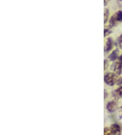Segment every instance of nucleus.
Instances as JSON below:
<instances>
[{
  "label": "nucleus",
  "instance_id": "16",
  "mask_svg": "<svg viewBox=\"0 0 122 135\" xmlns=\"http://www.w3.org/2000/svg\"><path fill=\"white\" fill-rule=\"evenodd\" d=\"M119 59H121V61H122V55H121V56H120V57H119Z\"/></svg>",
  "mask_w": 122,
  "mask_h": 135
},
{
  "label": "nucleus",
  "instance_id": "6",
  "mask_svg": "<svg viewBox=\"0 0 122 135\" xmlns=\"http://www.w3.org/2000/svg\"><path fill=\"white\" fill-rule=\"evenodd\" d=\"M113 47V40L111 38H109L107 41H106V45L104 46V51L106 53H108L109 51H110L111 50Z\"/></svg>",
  "mask_w": 122,
  "mask_h": 135
},
{
  "label": "nucleus",
  "instance_id": "1",
  "mask_svg": "<svg viewBox=\"0 0 122 135\" xmlns=\"http://www.w3.org/2000/svg\"><path fill=\"white\" fill-rule=\"evenodd\" d=\"M117 76L116 73H109L104 75V82L108 85L113 86L115 84L117 81Z\"/></svg>",
  "mask_w": 122,
  "mask_h": 135
},
{
  "label": "nucleus",
  "instance_id": "15",
  "mask_svg": "<svg viewBox=\"0 0 122 135\" xmlns=\"http://www.w3.org/2000/svg\"><path fill=\"white\" fill-rule=\"evenodd\" d=\"M107 66H108L107 61V60H105V61H104V69H107Z\"/></svg>",
  "mask_w": 122,
  "mask_h": 135
},
{
  "label": "nucleus",
  "instance_id": "7",
  "mask_svg": "<svg viewBox=\"0 0 122 135\" xmlns=\"http://www.w3.org/2000/svg\"><path fill=\"white\" fill-rule=\"evenodd\" d=\"M118 57H119V50L116 49L113 51V52L111 53V54L109 55V59L111 61H114L116 59H117Z\"/></svg>",
  "mask_w": 122,
  "mask_h": 135
},
{
  "label": "nucleus",
  "instance_id": "3",
  "mask_svg": "<svg viewBox=\"0 0 122 135\" xmlns=\"http://www.w3.org/2000/svg\"><path fill=\"white\" fill-rule=\"evenodd\" d=\"M117 108V104L115 101H111L107 105V109L110 113H113L116 110Z\"/></svg>",
  "mask_w": 122,
  "mask_h": 135
},
{
  "label": "nucleus",
  "instance_id": "12",
  "mask_svg": "<svg viewBox=\"0 0 122 135\" xmlns=\"http://www.w3.org/2000/svg\"><path fill=\"white\" fill-rule=\"evenodd\" d=\"M118 44H119V47L122 49V35L120 36V37L119 38V40H118Z\"/></svg>",
  "mask_w": 122,
  "mask_h": 135
},
{
  "label": "nucleus",
  "instance_id": "13",
  "mask_svg": "<svg viewBox=\"0 0 122 135\" xmlns=\"http://www.w3.org/2000/svg\"><path fill=\"white\" fill-rule=\"evenodd\" d=\"M118 85H122V77L119 78V79H117V83H116Z\"/></svg>",
  "mask_w": 122,
  "mask_h": 135
},
{
  "label": "nucleus",
  "instance_id": "9",
  "mask_svg": "<svg viewBox=\"0 0 122 135\" xmlns=\"http://www.w3.org/2000/svg\"><path fill=\"white\" fill-rule=\"evenodd\" d=\"M117 21H122V12L119 11L117 12V13L115 14Z\"/></svg>",
  "mask_w": 122,
  "mask_h": 135
},
{
  "label": "nucleus",
  "instance_id": "5",
  "mask_svg": "<svg viewBox=\"0 0 122 135\" xmlns=\"http://www.w3.org/2000/svg\"><path fill=\"white\" fill-rule=\"evenodd\" d=\"M113 96L115 100H118L122 97V85L119 87L117 89L113 91Z\"/></svg>",
  "mask_w": 122,
  "mask_h": 135
},
{
  "label": "nucleus",
  "instance_id": "2",
  "mask_svg": "<svg viewBox=\"0 0 122 135\" xmlns=\"http://www.w3.org/2000/svg\"><path fill=\"white\" fill-rule=\"evenodd\" d=\"M111 70L117 75L122 74V61L119 59L117 61L113 63L111 66Z\"/></svg>",
  "mask_w": 122,
  "mask_h": 135
},
{
  "label": "nucleus",
  "instance_id": "4",
  "mask_svg": "<svg viewBox=\"0 0 122 135\" xmlns=\"http://www.w3.org/2000/svg\"><path fill=\"white\" fill-rule=\"evenodd\" d=\"M111 134H119L121 133V128L118 124H115L110 128Z\"/></svg>",
  "mask_w": 122,
  "mask_h": 135
},
{
  "label": "nucleus",
  "instance_id": "10",
  "mask_svg": "<svg viewBox=\"0 0 122 135\" xmlns=\"http://www.w3.org/2000/svg\"><path fill=\"white\" fill-rule=\"evenodd\" d=\"M108 17H109V10L107 9H106L105 11H104V23H106L107 21Z\"/></svg>",
  "mask_w": 122,
  "mask_h": 135
},
{
  "label": "nucleus",
  "instance_id": "14",
  "mask_svg": "<svg viewBox=\"0 0 122 135\" xmlns=\"http://www.w3.org/2000/svg\"><path fill=\"white\" fill-rule=\"evenodd\" d=\"M110 33H111V31H110V30H104V36H107L108 35H109Z\"/></svg>",
  "mask_w": 122,
  "mask_h": 135
},
{
  "label": "nucleus",
  "instance_id": "11",
  "mask_svg": "<svg viewBox=\"0 0 122 135\" xmlns=\"http://www.w3.org/2000/svg\"><path fill=\"white\" fill-rule=\"evenodd\" d=\"M104 134H111V129L108 128H104Z\"/></svg>",
  "mask_w": 122,
  "mask_h": 135
},
{
  "label": "nucleus",
  "instance_id": "8",
  "mask_svg": "<svg viewBox=\"0 0 122 135\" xmlns=\"http://www.w3.org/2000/svg\"><path fill=\"white\" fill-rule=\"evenodd\" d=\"M117 21L116 19V17H115V15H114L113 16H112L111 18V19L109 20V26L110 27H112L115 26V25L117 24Z\"/></svg>",
  "mask_w": 122,
  "mask_h": 135
}]
</instances>
